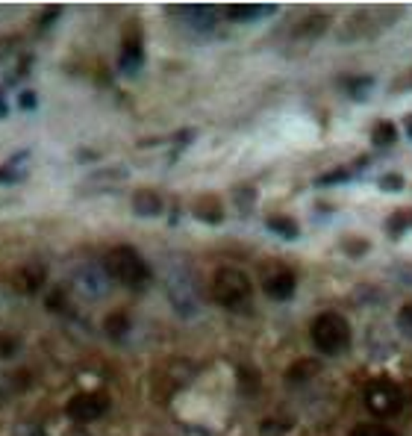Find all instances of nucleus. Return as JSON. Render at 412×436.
Segmentation results:
<instances>
[{
  "mask_svg": "<svg viewBox=\"0 0 412 436\" xmlns=\"http://www.w3.org/2000/svg\"><path fill=\"white\" fill-rule=\"evenodd\" d=\"M368 86H374V80H371V77H362L360 83H353V86H350L353 97H357V101H362V97H365V89H368Z\"/></svg>",
  "mask_w": 412,
  "mask_h": 436,
  "instance_id": "25",
  "label": "nucleus"
},
{
  "mask_svg": "<svg viewBox=\"0 0 412 436\" xmlns=\"http://www.w3.org/2000/svg\"><path fill=\"white\" fill-rule=\"evenodd\" d=\"M406 133L412 136V115H406Z\"/></svg>",
  "mask_w": 412,
  "mask_h": 436,
  "instance_id": "29",
  "label": "nucleus"
},
{
  "mask_svg": "<svg viewBox=\"0 0 412 436\" xmlns=\"http://www.w3.org/2000/svg\"><path fill=\"white\" fill-rule=\"evenodd\" d=\"M348 177H350V171H348V168H336L333 174H324V177H318V186H330V183L348 180Z\"/></svg>",
  "mask_w": 412,
  "mask_h": 436,
  "instance_id": "22",
  "label": "nucleus"
},
{
  "mask_svg": "<svg viewBox=\"0 0 412 436\" xmlns=\"http://www.w3.org/2000/svg\"><path fill=\"white\" fill-rule=\"evenodd\" d=\"M236 204H239V209H241V213H250V206L257 204V189H250V186H241V189L236 192Z\"/></svg>",
  "mask_w": 412,
  "mask_h": 436,
  "instance_id": "21",
  "label": "nucleus"
},
{
  "mask_svg": "<svg viewBox=\"0 0 412 436\" xmlns=\"http://www.w3.org/2000/svg\"><path fill=\"white\" fill-rule=\"evenodd\" d=\"M294 286H297V277L289 269H277V272H271L262 280L265 295H268V298H274V301H289L294 295Z\"/></svg>",
  "mask_w": 412,
  "mask_h": 436,
  "instance_id": "8",
  "label": "nucleus"
},
{
  "mask_svg": "<svg viewBox=\"0 0 412 436\" xmlns=\"http://www.w3.org/2000/svg\"><path fill=\"white\" fill-rule=\"evenodd\" d=\"M309 336H312V345H315L324 357H336L348 351L350 345V325L345 316L339 313H321L309 328Z\"/></svg>",
  "mask_w": 412,
  "mask_h": 436,
  "instance_id": "2",
  "label": "nucleus"
},
{
  "mask_svg": "<svg viewBox=\"0 0 412 436\" xmlns=\"http://www.w3.org/2000/svg\"><path fill=\"white\" fill-rule=\"evenodd\" d=\"M212 301L221 304L224 309H239V307H245L248 298H250V280L245 272H239V269H218L215 277H212Z\"/></svg>",
  "mask_w": 412,
  "mask_h": 436,
  "instance_id": "3",
  "label": "nucleus"
},
{
  "mask_svg": "<svg viewBox=\"0 0 412 436\" xmlns=\"http://www.w3.org/2000/svg\"><path fill=\"white\" fill-rule=\"evenodd\" d=\"M192 213L197 221H206V224H221L224 221V204L215 198V195H201L194 201Z\"/></svg>",
  "mask_w": 412,
  "mask_h": 436,
  "instance_id": "11",
  "label": "nucleus"
},
{
  "mask_svg": "<svg viewBox=\"0 0 412 436\" xmlns=\"http://www.w3.org/2000/svg\"><path fill=\"white\" fill-rule=\"evenodd\" d=\"M395 139H397V130H395L392 121H377L374 124V130H371V145L374 148H392Z\"/></svg>",
  "mask_w": 412,
  "mask_h": 436,
  "instance_id": "17",
  "label": "nucleus"
},
{
  "mask_svg": "<svg viewBox=\"0 0 412 436\" xmlns=\"http://www.w3.org/2000/svg\"><path fill=\"white\" fill-rule=\"evenodd\" d=\"M104 272L109 274V280H115V283L127 289H141L150 280V265L145 262V257L136 248H127V245H118L109 251L104 260Z\"/></svg>",
  "mask_w": 412,
  "mask_h": 436,
  "instance_id": "1",
  "label": "nucleus"
},
{
  "mask_svg": "<svg viewBox=\"0 0 412 436\" xmlns=\"http://www.w3.org/2000/svg\"><path fill=\"white\" fill-rule=\"evenodd\" d=\"M350 436H397L395 430H389V428H383V425H357L350 430Z\"/></svg>",
  "mask_w": 412,
  "mask_h": 436,
  "instance_id": "20",
  "label": "nucleus"
},
{
  "mask_svg": "<svg viewBox=\"0 0 412 436\" xmlns=\"http://www.w3.org/2000/svg\"><path fill=\"white\" fill-rule=\"evenodd\" d=\"M141 62H145V48H141V36H138V27L127 30L124 36V45H121V68L127 74H136Z\"/></svg>",
  "mask_w": 412,
  "mask_h": 436,
  "instance_id": "9",
  "label": "nucleus"
},
{
  "mask_svg": "<svg viewBox=\"0 0 412 436\" xmlns=\"http://www.w3.org/2000/svg\"><path fill=\"white\" fill-rule=\"evenodd\" d=\"M318 372H321V363L312 360V357H304V360H294V363L289 365L286 381H289V384H309Z\"/></svg>",
  "mask_w": 412,
  "mask_h": 436,
  "instance_id": "13",
  "label": "nucleus"
},
{
  "mask_svg": "<svg viewBox=\"0 0 412 436\" xmlns=\"http://www.w3.org/2000/svg\"><path fill=\"white\" fill-rule=\"evenodd\" d=\"M106 407H109V398L101 395V392H80V395H74L68 401L65 407V413L68 419H74V421H94V419H101L106 413Z\"/></svg>",
  "mask_w": 412,
  "mask_h": 436,
  "instance_id": "6",
  "label": "nucleus"
},
{
  "mask_svg": "<svg viewBox=\"0 0 412 436\" xmlns=\"http://www.w3.org/2000/svg\"><path fill=\"white\" fill-rule=\"evenodd\" d=\"M180 15L186 18L189 24H194V27H212V24H215V18H218V12L212 6H183Z\"/></svg>",
  "mask_w": 412,
  "mask_h": 436,
  "instance_id": "16",
  "label": "nucleus"
},
{
  "mask_svg": "<svg viewBox=\"0 0 412 436\" xmlns=\"http://www.w3.org/2000/svg\"><path fill=\"white\" fill-rule=\"evenodd\" d=\"M3 115H6V106H3V104H0V118H3Z\"/></svg>",
  "mask_w": 412,
  "mask_h": 436,
  "instance_id": "30",
  "label": "nucleus"
},
{
  "mask_svg": "<svg viewBox=\"0 0 412 436\" xmlns=\"http://www.w3.org/2000/svg\"><path fill=\"white\" fill-rule=\"evenodd\" d=\"M365 407L377 419L397 416L401 413V407H404V392L397 389L392 381H374L365 389Z\"/></svg>",
  "mask_w": 412,
  "mask_h": 436,
  "instance_id": "4",
  "label": "nucleus"
},
{
  "mask_svg": "<svg viewBox=\"0 0 412 436\" xmlns=\"http://www.w3.org/2000/svg\"><path fill=\"white\" fill-rule=\"evenodd\" d=\"M71 289L86 301H101L109 292V274L104 269H94V265H83V269H77Z\"/></svg>",
  "mask_w": 412,
  "mask_h": 436,
  "instance_id": "5",
  "label": "nucleus"
},
{
  "mask_svg": "<svg viewBox=\"0 0 412 436\" xmlns=\"http://www.w3.org/2000/svg\"><path fill=\"white\" fill-rule=\"evenodd\" d=\"M15 436H45V430H41L38 425H18Z\"/></svg>",
  "mask_w": 412,
  "mask_h": 436,
  "instance_id": "27",
  "label": "nucleus"
},
{
  "mask_svg": "<svg viewBox=\"0 0 412 436\" xmlns=\"http://www.w3.org/2000/svg\"><path fill=\"white\" fill-rule=\"evenodd\" d=\"M21 106H24V109H33V106H36V94H33V92H24V94H21Z\"/></svg>",
  "mask_w": 412,
  "mask_h": 436,
  "instance_id": "28",
  "label": "nucleus"
},
{
  "mask_svg": "<svg viewBox=\"0 0 412 436\" xmlns=\"http://www.w3.org/2000/svg\"><path fill=\"white\" fill-rule=\"evenodd\" d=\"M345 251H348V254H365V251H368V242H365V239H345Z\"/></svg>",
  "mask_w": 412,
  "mask_h": 436,
  "instance_id": "23",
  "label": "nucleus"
},
{
  "mask_svg": "<svg viewBox=\"0 0 412 436\" xmlns=\"http://www.w3.org/2000/svg\"><path fill=\"white\" fill-rule=\"evenodd\" d=\"M397 321H401L404 330H412V304H404L401 313H397Z\"/></svg>",
  "mask_w": 412,
  "mask_h": 436,
  "instance_id": "26",
  "label": "nucleus"
},
{
  "mask_svg": "<svg viewBox=\"0 0 412 436\" xmlns=\"http://www.w3.org/2000/svg\"><path fill=\"white\" fill-rule=\"evenodd\" d=\"M404 186V177L401 174H386L380 180V189H386V192H395V189H401Z\"/></svg>",
  "mask_w": 412,
  "mask_h": 436,
  "instance_id": "24",
  "label": "nucleus"
},
{
  "mask_svg": "<svg viewBox=\"0 0 412 436\" xmlns=\"http://www.w3.org/2000/svg\"><path fill=\"white\" fill-rule=\"evenodd\" d=\"M162 195L159 192H153V189H138L133 195V213L138 218H156L162 213Z\"/></svg>",
  "mask_w": 412,
  "mask_h": 436,
  "instance_id": "10",
  "label": "nucleus"
},
{
  "mask_svg": "<svg viewBox=\"0 0 412 436\" xmlns=\"http://www.w3.org/2000/svg\"><path fill=\"white\" fill-rule=\"evenodd\" d=\"M268 230L283 236V239H297V233H301V230H297V224L292 218H286V216H271V218H268Z\"/></svg>",
  "mask_w": 412,
  "mask_h": 436,
  "instance_id": "18",
  "label": "nucleus"
},
{
  "mask_svg": "<svg viewBox=\"0 0 412 436\" xmlns=\"http://www.w3.org/2000/svg\"><path fill=\"white\" fill-rule=\"evenodd\" d=\"M21 351V339L12 333H0V360H12Z\"/></svg>",
  "mask_w": 412,
  "mask_h": 436,
  "instance_id": "19",
  "label": "nucleus"
},
{
  "mask_svg": "<svg viewBox=\"0 0 412 436\" xmlns=\"http://www.w3.org/2000/svg\"><path fill=\"white\" fill-rule=\"evenodd\" d=\"M230 21H260V18H268L274 15V6L271 3H236V6H227L224 12Z\"/></svg>",
  "mask_w": 412,
  "mask_h": 436,
  "instance_id": "12",
  "label": "nucleus"
},
{
  "mask_svg": "<svg viewBox=\"0 0 412 436\" xmlns=\"http://www.w3.org/2000/svg\"><path fill=\"white\" fill-rule=\"evenodd\" d=\"M45 283H48V269L38 262L21 265L15 272V277H12V286H15V292H21V295H36V292L45 289Z\"/></svg>",
  "mask_w": 412,
  "mask_h": 436,
  "instance_id": "7",
  "label": "nucleus"
},
{
  "mask_svg": "<svg viewBox=\"0 0 412 436\" xmlns=\"http://www.w3.org/2000/svg\"><path fill=\"white\" fill-rule=\"evenodd\" d=\"M130 316H127V309H115V313H109L106 321H104V330L106 336H112V339H124L127 333H130Z\"/></svg>",
  "mask_w": 412,
  "mask_h": 436,
  "instance_id": "14",
  "label": "nucleus"
},
{
  "mask_svg": "<svg viewBox=\"0 0 412 436\" xmlns=\"http://www.w3.org/2000/svg\"><path fill=\"white\" fill-rule=\"evenodd\" d=\"M327 24H330V18L321 15V12H315V15H306L301 24H297L294 36L297 38H315V36H321L327 30Z\"/></svg>",
  "mask_w": 412,
  "mask_h": 436,
  "instance_id": "15",
  "label": "nucleus"
}]
</instances>
